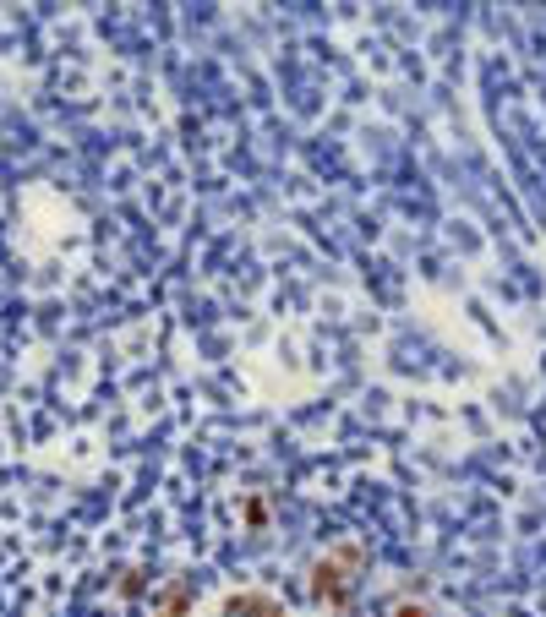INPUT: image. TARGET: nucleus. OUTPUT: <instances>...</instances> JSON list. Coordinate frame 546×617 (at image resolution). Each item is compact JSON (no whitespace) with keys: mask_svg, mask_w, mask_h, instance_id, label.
I'll return each mask as SVG.
<instances>
[{"mask_svg":"<svg viewBox=\"0 0 546 617\" xmlns=\"http://www.w3.org/2000/svg\"><path fill=\"white\" fill-rule=\"evenodd\" d=\"M246 519H251V525H268V503L251 497V503H246Z\"/></svg>","mask_w":546,"mask_h":617,"instance_id":"nucleus-3","label":"nucleus"},{"mask_svg":"<svg viewBox=\"0 0 546 617\" xmlns=\"http://www.w3.org/2000/svg\"><path fill=\"white\" fill-rule=\"evenodd\" d=\"M394 617H432L427 606H415V601H404V606H394Z\"/></svg>","mask_w":546,"mask_h":617,"instance_id":"nucleus-4","label":"nucleus"},{"mask_svg":"<svg viewBox=\"0 0 546 617\" xmlns=\"http://www.w3.org/2000/svg\"><path fill=\"white\" fill-rule=\"evenodd\" d=\"M224 617H284V606L273 596H257V590H241L224 601Z\"/></svg>","mask_w":546,"mask_h":617,"instance_id":"nucleus-2","label":"nucleus"},{"mask_svg":"<svg viewBox=\"0 0 546 617\" xmlns=\"http://www.w3.org/2000/svg\"><path fill=\"white\" fill-rule=\"evenodd\" d=\"M356 568H361V546H356V541H339L328 558L311 568V596H317V601H334V606L350 601V590H356V584H350V574H356Z\"/></svg>","mask_w":546,"mask_h":617,"instance_id":"nucleus-1","label":"nucleus"}]
</instances>
